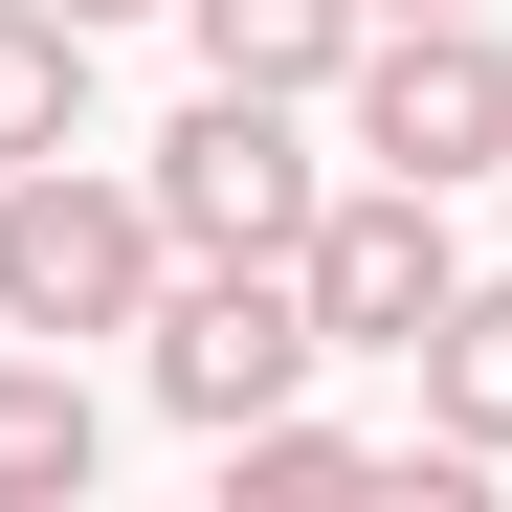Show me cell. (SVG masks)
Wrapping results in <instances>:
<instances>
[{
	"instance_id": "cell-1",
	"label": "cell",
	"mask_w": 512,
	"mask_h": 512,
	"mask_svg": "<svg viewBox=\"0 0 512 512\" xmlns=\"http://www.w3.org/2000/svg\"><path fill=\"white\" fill-rule=\"evenodd\" d=\"M134 357H156V401L223 446V423L312 401L334 334H312V268H290V245H179V268H156V312H134Z\"/></svg>"
},
{
	"instance_id": "cell-2",
	"label": "cell",
	"mask_w": 512,
	"mask_h": 512,
	"mask_svg": "<svg viewBox=\"0 0 512 512\" xmlns=\"http://www.w3.org/2000/svg\"><path fill=\"white\" fill-rule=\"evenodd\" d=\"M156 268H179V223H156V179H90V134L0 179V334H134Z\"/></svg>"
},
{
	"instance_id": "cell-3",
	"label": "cell",
	"mask_w": 512,
	"mask_h": 512,
	"mask_svg": "<svg viewBox=\"0 0 512 512\" xmlns=\"http://www.w3.org/2000/svg\"><path fill=\"white\" fill-rule=\"evenodd\" d=\"M334 112H357V156H379V179H512V45H490V0H401V23L357 45V90H334Z\"/></svg>"
},
{
	"instance_id": "cell-4",
	"label": "cell",
	"mask_w": 512,
	"mask_h": 512,
	"mask_svg": "<svg viewBox=\"0 0 512 512\" xmlns=\"http://www.w3.org/2000/svg\"><path fill=\"white\" fill-rule=\"evenodd\" d=\"M134 179H156L179 245H312V201H334L312 179V90H223V67L179 90V134H156Z\"/></svg>"
},
{
	"instance_id": "cell-5",
	"label": "cell",
	"mask_w": 512,
	"mask_h": 512,
	"mask_svg": "<svg viewBox=\"0 0 512 512\" xmlns=\"http://www.w3.org/2000/svg\"><path fill=\"white\" fill-rule=\"evenodd\" d=\"M290 268H312V334H334V357H423V312L468 290L446 179H379V156H357V179L312 201V245H290Z\"/></svg>"
},
{
	"instance_id": "cell-6",
	"label": "cell",
	"mask_w": 512,
	"mask_h": 512,
	"mask_svg": "<svg viewBox=\"0 0 512 512\" xmlns=\"http://www.w3.org/2000/svg\"><path fill=\"white\" fill-rule=\"evenodd\" d=\"M179 45L223 67V90H357L379 0H179Z\"/></svg>"
},
{
	"instance_id": "cell-7",
	"label": "cell",
	"mask_w": 512,
	"mask_h": 512,
	"mask_svg": "<svg viewBox=\"0 0 512 512\" xmlns=\"http://www.w3.org/2000/svg\"><path fill=\"white\" fill-rule=\"evenodd\" d=\"M112 468V401L67 379V334H23V357H0V512H67Z\"/></svg>"
},
{
	"instance_id": "cell-8",
	"label": "cell",
	"mask_w": 512,
	"mask_h": 512,
	"mask_svg": "<svg viewBox=\"0 0 512 512\" xmlns=\"http://www.w3.org/2000/svg\"><path fill=\"white\" fill-rule=\"evenodd\" d=\"M423 423H446L468 468H512V268H468L423 312Z\"/></svg>"
},
{
	"instance_id": "cell-9",
	"label": "cell",
	"mask_w": 512,
	"mask_h": 512,
	"mask_svg": "<svg viewBox=\"0 0 512 512\" xmlns=\"http://www.w3.org/2000/svg\"><path fill=\"white\" fill-rule=\"evenodd\" d=\"M67 134H90V23L67 0H0V179L67 156Z\"/></svg>"
},
{
	"instance_id": "cell-10",
	"label": "cell",
	"mask_w": 512,
	"mask_h": 512,
	"mask_svg": "<svg viewBox=\"0 0 512 512\" xmlns=\"http://www.w3.org/2000/svg\"><path fill=\"white\" fill-rule=\"evenodd\" d=\"M67 23H90V45H112V23H179V0H67Z\"/></svg>"
},
{
	"instance_id": "cell-11",
	"label": "cell",
	"mask_w": 512,
	"mask_h": 512,
	"mask_svg": "<svg viewBox=\"0 0 512 512\" xmlns=\"http://www.w3.org/2000/svg\"><path fill=\"white\" fill-rule=\"evenodd\" d=\"M379 23H401V0H379Z\"/></svg>"
}]
</instances>
